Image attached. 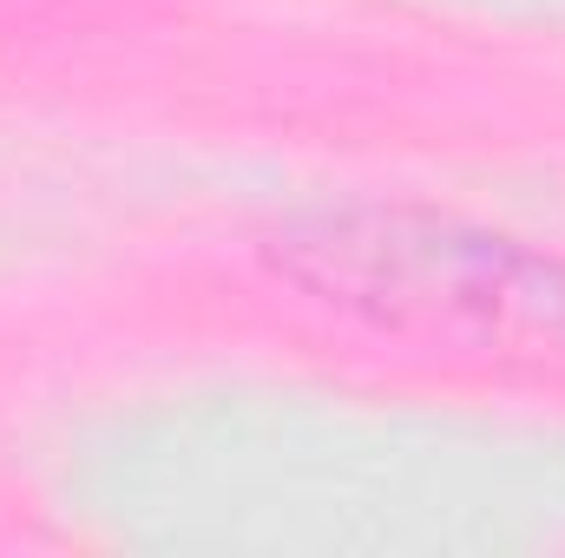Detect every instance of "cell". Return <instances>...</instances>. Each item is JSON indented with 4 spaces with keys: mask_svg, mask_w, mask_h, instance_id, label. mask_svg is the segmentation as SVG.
I'll return each instance as SVG.
<instances>
[{
    "mask_svg": "<svg viewBox=\"0 0 565 558\" xmlns=\"http://www.w3.org/2000/svg\"><path fill=\"white\" fill-rule=\"evenodd\" d=\"M277 270L309 296L422 342H565V264L440 211L349 204L296 217Z\"/></svg>",
    "mask_w": 565,
    "mask_h": 558,
    "instance_id": "cell-1",
    "label": "cell"
}]
</instances>
